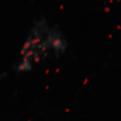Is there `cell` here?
<instances>
[{
  "label": "cell",
  "instance_id": "obj_1",
  "mask_svg": "<svg viewBox=\"0 0 121 121\" xmlns=\"http://www.w3.org/2000/svg\"><path fill=\"white\" fill-rule=\"evenodd\" d=\"M49 29L51 26L44 17H41L34 23L20 51V60L17 65L18 72L32 71V68L37 63H40L43 58L52 54L49 43Z\"/></svg>",
  "mask_w": 121,
  "mask_h": 121
},
{
  "label": "cell",
  "instance_id": "obj_2",
  "mask_svg": "<svg viewBox=\"0 0 121 121\" xmlns=\"http://www.w3.org/2000/svg\"><path fill=\"white\" fill-rule=\"evenodd\" d=\"M112 2H121V0H112Z\"/></svg>",
  "mask_w": 121,
  "mask_h": 121
}]
</instances>
